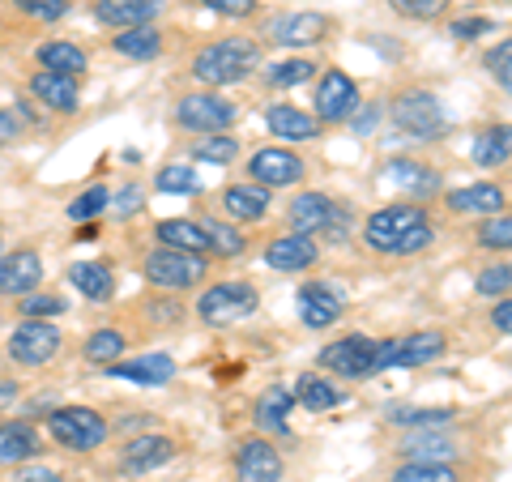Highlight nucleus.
I'll list each match as a JSON object with an SVG mask.
<instances>
[{
	"instance_id": "nucleus-15",
	"label": "nucleus",
	"mask_w": 512,
	"mask_h": 482,
	"mask_svg": "<svg viewBox=\"0 0 512 482\" xmlns=\"http://www.w3.org/2000/svg\"><path fill=\"white\" fill-rule=\"evenodd\" d=\"M43 286V261L35 248H18L0 256V295L5 299H26Z\"/></svg>"
},
{
	"instance_id": "nucleus-34",
	"label": "nucleus",
	"mask_w": 512,
	"mask_h": 482,
	"mask_svg": "<svg viewBox=\"0 0 512 482\" xmlns=\"http://www.w3.org/2000/svg\"><path fill=\"white\" fill-rule=\"evenodd\" d=\"M197 222H201V231H205V244H210V252L222 256V261H235V256L248 252V235L239 231L235 222L214 218V214H205V218H197Z\"/></svg>"
},
{
	"instance_id": "nucleus-6",
	"label": "nucleus",
	"mask_w": 512,
	"mask_h": 482,
	"mask_svg": "<svg viewBox=\"0 0 512 482\" xmlns=\"http://www.w3.org/2000/svg\"><path fill=\"white\" fill-rule=\"evenodd\" d=\"M47 436H52V444L69 448V453H94V448H103L111 427L99 410L90 406H60L47 414Z\"/></svg>"
},
{
	"instance_id": "nucleus-1",
	"label": "nucleus",
	"mask_w": 512,
	"mask_h": 482,
	"mask_svg": "<svg viewBox=\"0 0 512 482\" xmlns=\"http://www.w3.org/2000/svg\"><path fill=\"white\" fill-rule=\"evenodd\" d=\"M363 244L380 256H419L436 244V227H431L423 205L397 201V205H380V210L367 214Z\"/></svg>"
},
{
	"instance_id": "nucleus-11",
	"label": "nucleus",
	"mask_w": 512,
	"mask_h": 482,
	"mask_svg": "<svg viewBox=\"0 0 512 482\" xmlns=\"http://www.w3.org/2000/svg\"><path fill=\"white\" fill-rule=\"evenodd\" d=\"M333 35V18L316 9H295V13H278L274 22L265 26V43L278 47H316Z\"/></svg>"
},
{
	"instance_id": "nucleus-29",
	"label": "nucleus",
	"mask_w": 512,
	"mask_h": 482,
	"mask_svg": "<svg viewBox=\"0 0 512 482\" xmlns=\"http://www.w3.org/2000/svg\"><path fill=\"white\" fill-rule=\"evenodd\" d=\"M69 282L77 286V295L90 299V303H107L116 295V269L107 261H77L69 265Z\"/></svg>"
},
{
	"instance_id": "nucleus-43",
	"label": "nucleus",
	"mask_w": 512,
	"mask_h": 482,
	"mask_svg": "<svg viewBox=\"0 0 512 482\" xmlns=\"http://www.w3.org/2000/svg\"><path fill=\"white\" fill-rule=\"evenodd\" d=\"M18 312H22V320H56L60 312H69V303L56 291H35V295L18 299Z\"/></svg>"
},
{
	"instance_id": "nucleus-5",
	"label": "nucleus",
	"mask_w": 512,
	"mask_h": 482,
	"mask_svg": "<svg viewBox=\"0 0 512 482\" xmlns=\"http://www.w3.org/2000/svg\"><path fill=\"white\" fill-rule=\"evenodd\" d=\"M389 120H393L397 133L410 137V141H436L444 133V124H448L440 99L431 90H423V86H410L402 94H393Z\"/></svg>"
},
{
	"instance_id": "nucleus-57",
	"label": "nucleus",
	"mask_w": 512,
	"mask_h": 482,
	"mask_svg": "<svg viewBox=\"0 0 512 482\" xmlns=\"http://www.w3.org/2000/svg\"><path fill=\"white\" fill-rule=\"evenodd\" d=\"M380 111H384V107H367V111H363V116H359V111H355V116H350V128H355V133H359V137H367V133H372V128H376V120H380Z\"/></svg>"
},
{
	"instance_id": "nucleus-32",
	"label": "nucleus",
	"mask_w": 512,
	"mask_h": 482,
	"mask_svg": "<svg viewBox=\"0 0 512 482\" xmlns=\"http://www.w3.org/2000/svg\"><path fill=\"white\" fill-rule=\"evenodd\" d=\"M154 239L163 248H175V252H210V244H205V231L197 218H163L154 227Z\"/></svg>"
},
{
	"instance_id": "nucleus-59",
	"label": "nucleus",
	"mask_w": 512,
	"mask_h": 482,
	"mask_svg": "<svg viewBox=\"0 0 512 482\" xmlns=\"http://www.w3.org/2000/svg\"><path fill=\"white\" fill-rule=\"evenodd\" d=\"M0 256H5V231H0Z\"/></svg>"
},
{
	"instance_id": "nucleus-2",
	"label": "nucleus",
	"mask_w": 512,
	"mask_h": 482,
	"mask_svg": "<svg viewBox=\"0 0 512 482\" xmlns=\"http://www.w3.org/2000/svg\"><path fill=\"white\" fill-rule=\"evenodd\" d=\"M261 69V43L256 39H218V43H205L197 56H192L188 73L192 82H201L205 90H222V86H239Z\"/></svg>"
},
{
	"instance_id": "nucleus-44",
	"label": "nucleus",
	"mask_w": 512,
	"mask_h": 482,
	"mask_svg": "<svg viewBox=\"0 0 512 482\" xmlns=\"http://www.w3.org/2000/svg\"><path fill=\"white\" fill-rule=\"evenodd\" d=\"M453 406H436V410H389V423L393 427H444V423H453Z\"/></svg>"
},
{
	"instance_id": "nucleus-18",
	"label": "nucleus",
	"mask_w": 512,
	"mask_h": 482,
	"mask_svg": "<svg viewBox=\"0 0 512 482\" xmlns=\"http://www.w3.org/2000/svg\"><path fill=\"white\" fill-rule=\"evenodd\" d=\"M282 453L269 440L252 436L235 448V478L239 482H282Z\"/></svg>"
},
{
	"instance_id": "nucleus-9",
	"label": "nucleus",
	"mask_w": 512,
	"mask_h": 482,
	"mask_svg": "<svg viewBox=\"0 0 512 482\" xmlns=\"http://www.w3.org/2000/svg\"><path fill=\"white\" fill-rule=\"evenodd\" d=\"M444 350H448V337L440 329H419V333L380 342L376 367H380V372H389V367H427V363H436Z\"/></svg>"
},
{
	"instance_id": "nucleus-3",
	"label": "nucleus",
	"mask_w": 512,
	"mask_h": 482,
	"mask_svg": "<svg viewBox=\"0 0 512 482\" xmlns=\"http://www.w3.org/2000/svg\"><path fill=\"white\" fill-rule=\"evenodd\" d=\"M141 278H146L154 291H167V295H180L192 291L210 278V261L201 252H175V248H154L146 261H141Z\"/></svg>"
},
{
	"instance_id": "nucleus-47",
	"label": "nucleus",
	"mask_w": 512,
	"mask_h": 482,
	"mask_svg": "<svg viewBox=\"0 0 512 482\" xmlns=\"http://www.w3.org/2000/svg\"><path fill=\"white\" fill-rule=\"evenodd\" d=\"M508 286H512V269H508V261H500V265H487L483 273H478L474 291H478V295H487V299H504V295H508Z\"/></svg>"
},
{
	"instance_id": "nucleus-12",
	"label": "nucleus",
	"mask_w": 512,
	"mask_h": 482,
	"mask_svg": "<svg viewBox=\"0 0 512 482\" xmlns=\"http://www.w3.org/2000/svg\"><path fill=\"white\" fill-rule=\"evenodd\" d=\"M359 111V82L346 69H325L316 82V120L342 124Z\"/></svg>"
},
{
	"instance_id": "nucleus-16",
	"label": "nucleus",
	"mask_w": 512,
	"mask_h": 482,
	"mask_svg": "<svg viewBox=\"0 0 512 482\" xmlns=\"http://www.w3.org/2000/svg\"><path fill=\"white\" fill-rule=\"evenodd\" d=\"M295 312H299V325L303 329H329V325H338V320H342L346 303L325 282H303L299 295H295Z\"/></svg>"
},
{
	"instance_id": "nucleus-53",
	"label": "nucleus",
	"mask_w": 512,
	"mask_h": 482,
	"mask_svg": "<svg viewBox=\"0 0 512 482\" xmlns=\"http://www.w3.org/2000/svg\"><path fill=\"white\" fill-rule=\"evenodd\" d=\"M141 201H146V192H141L137 184H124V188L116 192V214H120V218H133V214L141 210Z\"/></svg>"
},
{
	"instance_id": "nucleus-54",
	"label": "nucleus",
	"mask_w": 512,
	"mask_h": 482,
	"mask_svg": "<svg viewBox=\"0 0 512 482\" xmlns=\"http://www.w3.org/2000/svg\"><path fill=\"white\" fill-rule=\"evenodd\" d=\"M13 482H64L60 470H47V465H18V474H13Z\"/></svg>"
},
{
	"instance_id": "nucleus-58",
	"label": "nucleus",
	"mask_w": 512,
	"mask_h": 482,
	"mask_svg": "<svg viewBox=\"0 0 512 482\" xmlns=\"http://www.w3.org/2000/svg\"><path fill=\"white\" fill-rule=\"evenodd\" d=\"M86 239H94V222H86V227L77 231V244H86Z\"/></svg>"
},
{
	"instance_id": "nucleus-55",
	"label": "nucleus",
	"mask_w": 512,
	"mask_h": 482,
	"mask_svg": "<svg viewBox=\"0 0 512 482\" xmlns=\"http://www.w3.org/2000/svg\"><path fill=\"white\" fill-rule=\"evenodd\" d=\"M491 325H495V333H500V337H508V333H512V303H508V295H504V299H495V308H491Z\"/></svg>"
},
{
	"instance_id": "nucleus-31",
	"label": "nucleus",
	"mask_w": 512,
	"mask_h": 482,
	"mask_svg": "<svg viewBox=\"0 0 512 482\" xmlns=\"http://www.w3.org/2000/svg\"><path fill=\"white\" fill-rule=\"evenodd\" d=\"M295 406H303V410H312V414H325V410H338L342 401H346V393L338 389L333 380H325L320 372H303L299 376V384H295Z\"/></svg>"
},
{
	"instance_id": "nucleus-60",
	"label": "nucleus",
	"mask_w": 512,
	"mask_h": 482,
	"mask_svg": "<svg viewBox=\"0 0 512 482\" xmlns=\"http://www.w3.org/2000/svg\"><path fill=\"white\" fill-rule=\"evenodd\" d=\"M500 5H512V0H500Z\"/></svg>"
},
{
	"instance_id": "nucleus-8",
	"label": "nucleus",
	"mask_w": 512,
	"mask_h": 482,
	"mask_svg": "<svg viewBox=\"0 0 512 482\" xmlns=\"http://www.w3.org/2000/svg\"><path fill=\"white\" fill-rule=\"evenodd\" d=\"M376 350H380L376 337H367V333H346V337H338V342H329L325 350H320L316 367H320L325 376L367 380V376L380 372V367H376Z\"/></svg>"
},
{
	"instance_id": "nucleus-56",
	"label": "nucleus",
	"mask_w": 512,
	"mask_h": 482,
	"mask_svg": "<svg viewBox=\"0 0 512 482\" xmlns=\"http://www.w3.org/2000/svg\"><path fill=\"white\" fill-rule=\"evenodd\" d=\"M18 397H22V384H18V380H9V376H0V414L18 406Z\"/></svg>"
},
{
	"instance_id": "nucleus-40",
	"label": "nucleus",
	"mask_w": 512,
	"mask_h": 482,
	"mask_svg": "<svg viewBox=\"0 0 512 482\" xmlns=\"http://www.w3.org/2000/svg\"><path fill=\"white\" fill-rule=\"evenodd\" d=\"M389 482H461V470L448 461H406L397 465Z\"/></svg>"
},
{
	"instance_id": "nucleus-39",
	"label": "nucleus",
	"mask_w": 512,
	"mask_h": 482,
	"mask_svg": "<svg viewBox=\"0 0 512 482\" xmlns=\"http://www.w3.org/2000/svg\"><path fill=\"white\" fill-rule=\"evenodd\" d=\"M124 346H128V337L120 329H94L86 337V346H82V355L86 363H99V367H111L120 355H124Z\"/></svg>"
},
{
	"instance_id": "nucleus-38",
	"label": "nucleus",
	"mask_w": 512,
	"mask_h": 482,
	"mask_svg": "<svg viewBox=\"0 0 512 482\" xmlns=\"http://www.w3.org/2000/svg\"><path fill=\"white\" fill-rule=\"evenodd\" d=\"M320 73V64L308 60V56H291V60H278V64H269L265 69V86H274V90H295L303 82H312V77Z\"/></svg>"
},
{
	"instance_id": "nucleus-23",
	"label": "nucleus",
	"mask_w": 512,
	"mask_h": 482,
	"mask_svg": "<svg viewBox=\"0 0 512 482\" xmlns=\"http://www.w3.org/2000/svg\"><path fill=\"white\" fill-rule=\"evenodd\" d=\"M444 205L453 214H478V218H491V214H504L508 210V192L500 184H461L453 192H444Z\"/></svg>"
},
{
	"instance_id": "nucleus-52",
	"label": "nucleus",
	"mask_w": 512,
	"mask_h": 482,
	"mask_svg": "<svg viewBox=\"0 0 512 482\" xmlns=\"http://www.w3.org/2000/svg\"><path fill=\"white\" fill-rule=\"evenodd\" d=\"M22 128H26V120L18 116V107H0V146L18 141V137H22Z\"/></svg>"
},
{
	"instance_id": "nucleus-41",
	"label": "nucleus",
	"mask_w": 512,
	"mask_h": 482,
	"mask_svg": "<svg viewBox=\"0 0 512 482\" xmlns=\"http://www.w3.org/2000/svg\"><path fill=\"white\" fill-rule=\"evenodd\" d=\"M154 188H158V192H175V197H197L201 180H197V171H192L188 163H167L163 171H158Z\"/></svg>"
},
{
	"instance_id": "nucleus-42",
	"label": "nucleus",
	"mask_w": 512,
	"mask_h": 482,
	"mask_svg": "<svg viewBox=\"0 0 512 482\" xmlns=\"http://www.w3.org/2000/svg\"><path fill=\"white\" fill-rule=\"evenodd\" d=\"M111 205V192H107V184H90L86 192H77V197L69 201V218L73 222H94L103 210Z\"/></svg>"
},
{
	"instance_id": "nucleus-49",
	"label": "nucleus",
	"mask_w": 512,
	"mask_h": 482,
	"mask_svg": "<svg viewBox=\"0 0 512 482\" xmlns=\"http://www.w3.org/2000/svg\"><path fill=\"white\" fill-rule=\"evenodd\" d=\"M389 5H393V13H402L410 22H431V18H440V9L448 0H389Z\"/></svg>"
},
{
	"instance_id": "nucleus-13",
	"label": "nucleus",
	"mask_w": 512,
	"mask_h": 482,
	"mask_svg": "<svg viewBox=\"0 0 512 482\" xmlns=\"http://www.w3.org/2000/svg\"><path fill=\"white\" fill-rule=\"evenodd\" d=\"M248 175H252L248 184H261V188L274 192V188L299 184L303 175H308V163H303L291 146H265L248 158Z\"/></svg>"
},
{
	"instance_id": "nucleus-33",
	"label": "nucleus",
	"mask_w": 512,
	"mask_h": 482,
	"mask_svg": "<svg viewBox=\"0 0 512 482\" xmlns=\"http://www.w3.org/2000/svg\"><path fill=\"white\" fill-rule=\"evenodd\" d=\"M384 175H389L397 188L414 192V197H436L440 192V175L423 163H414V158H393V163H384Z\"/></svg>"
},
{
	"instance_id": "nucleus-27",
	"label": "nucleus",
	"mask_w": 512,
	"mask_h": 482,
	"mask_svg": "<svg viewBox=\"0 0 512 482\" xmlns=\"http://www.w3.org/2000/svg\"><path fill=\"white\" fill-rule=\"evenodd\" d=\"M291 410H295V393L286 384H269V389L256 397V410L252 419L269 436H291Z\"/></svg>"
},
{
	"instance_id": "nucleus-21",
	"label": "nucleus",
	"mask_w": 512,
	"mask_h": 482,
	"mask_svg": "<svg viewBox=\"0 0 512 482\" xmlns=\"http://www.w3.org/2000/svg\"><path fill=\"white\" fill-rule=\"evenodd\" d=\"M265 128L274 133L278 141H316L320 133H325V124H320L312 111H303L295 103H269L265 107Z\"/></svg>"
},
{
	"instance_id": "nucleus-30",
	"label": "nucleus",
	"mask_w": 512,
	"mask_h": 482,
	"mask_svg": "<svg viewBox=\"0 0 512 482\" xmlns=\"http://www.w3.org/2000/svg\"><path fill=\"white\" fill-rule=\"evenodd\" d=\"M167 47V35L158 26H133V30H116L111 39V52L124 60H158Z\"/></svg>"
},
{
	"instance_id": "nucleus-51",
	"label": "nucleus",
	"mask_w": 512,
	"mask_h": 482,
	"mask_svg": "<svg viewBox=\"0 0 512 482\" xmlns=\"http://www.w3.org/2000/svg\"><path fill=\"white\" fill-rule=\"evenodd\" d=\"M201 9H210V13H222V18H252L256 13V0H197Z\"/></svg>"
},
{
	"instance_id": "nucleus-7",
	"label": "nucleus",
	"mask_w": 512,
	"mask_h": 482,
	"mask_svg": "<svg viewBox=\"0 0 512 482\" xmlns=\"http://www.w3.org/2000/svg\"><path fill=\"white\" fill-rule=\"evenodd\" d=\"M256 308H261V295H256L252 282H214L205 286L201 299H197V320L210 329H227L235 320H248Z\"/></svg>"
},
{
	"instance_id": "nucleus-17",
	"label": "nucleus",
	"mask_w": 512,
	"mask_h": 482,
	"mask_svg": "<svg viewBox=\"0 0 512 482\" xmlns=\"http://www.w3.org/2000/svg\"><path fill=\"white\" fill-rule=\"evenodd\" d=\"M320 261V244L312 235H295V231H282L265 244V265L278 269V273H308Z\"/></svg>"
},
{
	"instance_id": "nucleus-26",
	"label": "nucleus",
	"mask_w": 512,
	"mask_h": 482,
	"mask_svg": "<svg viewBox=\"0 0 512 482\" xmlns=\"http://www.w3.org/2000/svg\"><path fill=\"white\" fill-rule=\"evenodd\" d=\"M43 453V436L30 419H5L0 423V465H26Z\"/></svg>"
},
{
	"instance_id": "nucleus-37",
	"label": "nucleus",
	"mask_w": 512,
	"mask_h": 482,
	"mask_svg": "<svg viewBox=\"0 0 512 482\" xmlns=\"http://www.w3.org/2000/svg\"><path fill=\"white\" fill-rule=\"evenodd\" d=\"M188 158L192 163H210V167H231L239 158V137L235 133H210V137L192 141Z\"/></svg>"
},
{
	"instance_id": "nucleus-28",
	"label": "nucleus",
	"mask_w": 512,
	"mask_h": 482,
	"mask_svg": "<svg viewBox=\"0 0 512 482\" xmlns=\"http://www.w3.org/2000/svg\"><path fill=\"white\" fill-rule=\"evenodd\" d=\"M35 60H39V69L60 73V77H73V82H77L82 73H90L86 47H77V43H69V39H47V43H39Z\"/></svg>"
},
{
	"instance_id": "nucleus-25",
	"label": "nucleus",
	"mask_w": 512,
	"mask_h": 482,
	"mask_svg": "<svg viewBox=\"0 0 512 482\" xmlns=\"http://www.w3.org/2000/svg\"><path fill=\"white\" fill-rule=\"evenodd\" d=\"M158 13H163V0H94V18L111 30L154 26Z\"/></svg>"
},
{
	"instance_id": "nucleus-48",
	"label": "nucleus",
	"mask_w": 512,
	"mask_h": 482,
	"mask_svg": "<svg viewBox=\"0 0 512 482\" xmlns=\"http://www.w3.org/2000/svg\"><path fill=\"white\" fill-rule=\"evenodd\" d=\"M487 73L500 82V90H508L512 86V39H500L487 52Z\"/></svg>"
},
{
	"instance_id": "nucleus-19",
	"label": "nucleus",
	"mask_w": 512,
	"mask_h": 482,
	"mask_svg": "<svg viewBox=\"0 0 512 482\" xmlns=\"http://www.w3.org/2000/svg\"><path fill=\"white\" fill-rule=\"evenodd\" d=\"M107 376L141 384V389H163V384L175 380V359L167 350H150V355H141V359H116L107 367Z\"/></svg>"
},
{
	"instance_id": "nucleus-50",
	"label": "nucleus",
	"mask_w": 512,
	"mask_h": 482,
	"mask_svg": "<svg viewBox=\"0 0 512 482\" xmlns=\"http://www.w3.org/2000/svg\"><path fill=\"white\" fill-rule=\"evenodd\" d=\"M448 35L470 43V39H483V35H495V22L491 18H457L453 26H448Z\"/></svg>"
},
{
	"instance_id": "nucleus-10",
	"label": "nucleus",
	"mask_w": 512,
	"mask_h": 482,
	"mask_svg": "<svg viewBox=\"0 0 512 482\" xmlns=\"http://www.w3.org/2000/svg\"><path fill=\"white\" fill-rule=\"evenodd\" d=\"M60 346H64V337L52 320H22L9 333V359L18 367H47L60 355Z\"/></svg>"
},
{
	"instance_id": "nucleus-4",
	"label": "nucleus",
	"mask_w": 512,
	"mask_h": 482,
	"mask_svg": "<svg viewBox=\"0 0 512 482\" xmlns=\"http://www.w3.org/2000/svg\"><path fill=\"white\" fill-rule=\"evenodd\" d=\"M239 120V103H231L222 90H192L175 99V124L184 133L210 137V133H231Z\"/></svg>"
},
{
	"instance_id": "nucleus-24",
	"label": "nucleus",
	"mask_w": 512,
	"mask_h": 482,
	"mask_svg": "<svg viewBox=\"0 0 512 482\" xmlns=\"http://www.w3.org/2000/svg\"><path fill=\"white\" fill-rule=\"evenodd\" d=\"M30 99H35L39 107L56 111V116H73L77 103H82V94H77V82L73 77H60V73H30Z\"/></svg>"
},
{
	"instance_id": "nucleus-46",
	"label": "nucleus",
	"mask_w": 512,
	"mask_h": 482,
	"mask_svg": "<svg viewBox=\"0 0 512 482\" xmlns=\"http://www.w3.org/2000/svg\"><path fill=\"white\" fill-rule=\"evenodd\" d=\"M9 5L30 22H60L69 13V0H9Z\"/></svg>"
},
{
	"instance_id": "nucleus-14",
	"label": "nucleus",
	"mask_w": 512,
	"mask_h": 482,
	"mask_svg": "<svg viewBox=\"0 0 512 482\" xmlns=\"http://www.w3.org/2000/svg\"><path fill=\"white\" fill-rule=\"evenodd\" d=\"M175 453H180V444H175L171 436H163V431H146V436H137V440H128L120 448V470L124 474H154V470H163L167 461H175Z\"/></svg>"
},
{
	"instance_id": "nucleus-22",
	"label": "nucleus",
	"mask_w": 512,
	"mask_h": 482,
	"mask_svg": "<svg viewBox=\"0 0 512 482\" xmlns=\"http://www.w3.org/2000/svg\"><path fill=\"white\" fill-rule=\"evenodd\" d=\"M333 210H338V201L325 197V192H299V197H291V205H286V231L316 239L329 227Z\"/></svg>"
},
{
	"instance_id": "nucleus-35",
	"label": "nucleus",
	"mask_w": 512,
	"mask_h": 482,
	"mask_svg": "<svg viewBox=\"0 0 512 482\" xmlns=\"http://www.w3.org/2000/svg\"><path fill=\"white\" fill-rule=\"evenodd\" d=\"M474 163L483 167V171H495V167H508V158H512V133H508V124H491L483 128V133L474 137Z\"/></svg>"
},
{
	"instance_id": "nucleus-36",
	"label": "nucleus",
	"mask_w": 512,
	"mask_h": 482,
	"mask_svg": "<svg viewBox=\"0 0 512 482\" xmlns=\"http://www.w3.org/2000/svg\"><path fill=\"white\" fill-rule=\"evenodd\" d=\"M402 457L406 461H448V457H457V444L448 436H440L436 427H427V431H414V436H406Z\"/></svg>"
},
{
	"instance_id": "nucleus-20",
	"label": "nucleus",
	"mask_w": 512,
	"mask_h": 482,
	"mask_svg": "<svg viewBox=\"0 0 512 482\" xmlns=\"http://www.w3.org/2000/svg\"><path fill=\"white\" fill-rule=\"evenodd\" d=\"M274 210V192L261 184H231L222 192V218L235 222V227H248V222H265Z\"/></svg>"
},
{
	"instance_id": "nucleus-45",
	"label": "nucleus",
	"mask_w": 512,
	"mask_h": 482,
	"mask_svg": "<svg viewBox=\"0 0 512 482\" xmlns=\"http://www.w3.org/2000/svg\"><path fill=\"white\" fill-rule=\"evenodd\" d=\"M478 248H487V252H508L512 248V218H508V210L483 218V227H478Z\"/></svg>"
}]
</instances>
